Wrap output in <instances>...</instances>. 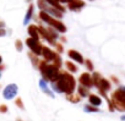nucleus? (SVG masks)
<instances>
[{
  "label": "nucleus",
  "instance_id": "nucleus-30",
  "mask_svg": "<svg viewBox=\"0 0 125 121\" xmlns=\"http://www.w3.org/2000/svg\"><path fill=\"white\" fill-rule=\"evenodd\" d=\"M120 119H121V120H123V121H125V115H123V116H121V117H120Z\"/></svg>",
  "mask_w": 125,
  "mask_h": 121
},
{
  "label": "nucleus",
  "instance_id": "nucleus-24",
  "mask_svg": "<svg viewBox=\"0 0 125 121\" xmlns=\"http://www.w3.org/2000/svg\"><path fill=\"white\" fill-rule=\"evenodd\" d=\"M15 104H16V106H17V108H20L21 110H25V105H23V102H22V99H21V98H17V99H16V102H15Z\"/></svg>",
  "mask_w": 125,
  "mask_h": 121
},
{
  "label": "nucleus",
  "instance_id": "nucleus-15",
  "mask_svg": "<svg viewBox=\"0 0 125 121\" xmlns=\"http://www.w3.org/2000/svg\"><path fill=\"white\" fill-rule=\"evenodd\" d=\"M38 84H39V88L47 94V95H49L50 98H54L55 97V94L50 91V88L48 87V84H47V81L44 80V78H41L39 80V82H38Z\"/></svg>",
  "mask_w": 125,
  "mask_h": 121
},
{
  "label": "nucleus",
  "instance_id": "nucleus-1",
  "mask_svg": "<svg viewBox=\"0 0 125 121\" xmlns=\"http://www.w3.org/2000/svg\"><path fill=\"white\" fill-rule=\"evenodd\" d=\"M52 88L58 93H65V94H73L76 88V81L73 75H70L66 71H60L59 77L55 82H53Z\"/></svg>",
  "mask_w": 125,
  "mask_h": 121
},
{
  "label": "nucleus",
  "instance_id": "nucleus-19",
  "mask_svg": "<svg viewBox=\"0 0 125 121\" xmlns=\"http://www.w3.org/2000/svg\"><path fill=\"white\" fill-rule=\"evenodd\" d=\"M77 92H79V94H80L81 97H88V94H90L88 88H87V87H85V86H81V84L79 86Z\"/></svg>",
  "mask_w": 125,
  "mask_h": 121
},
{
  "label": "nucleus",
  "instance_id": "nucleus-3",
  "mask_svg": "<svg viewBox=\"0 0 125 121\" xmlns=\"http://www.w3.org/2000/svg\"><path fill=\"white\" fill-rule=\"evenodd\" d=\"M39 19H41L43 22H45L49 27L54 28V29H55L56 32H59V33H66V31H68L66 26L62 23L59 19H55V17L50 16L49 14H47V12H44V11H39Z\"/></svg>",
  "mask_w": 125,
  "mask_h": 121
},
{
  "label": "nucleus",
  "instance_id": "nucleus-27",
  "mask_svg": "<svg viewBox=\"0 0 125 121\" xmlns=\"http://www.w3.org/2000/svg\"><path fill=\"white\" fill-rule=\"evenodd\" d=\"M6 36V29L5 28H0V37H5Z\"/></svg>",
  "mask_w": 125,
  "mask_h": 121
},
{
  "label": "nucleus",
  "instance_id": "nucleus-26",
  "mask_svg": "<svg viewBox=\"0 0 125 121\" xmlns=\"http://www.w3.org/2000/svg\"><path fill=\"white\" fill-rule=\"evenodd\" d=\"M8 112V106L5 104H1L0 105V114H6Z\"/></svg>",
  "mask_w": 125,
  "mask_h": 121
},
{
  "label": "nucleus",
  "instance_id": "nucleus-17",
  "mask_svg": "<svg viewBox=\"0 0 125 121\" xmlns=\"http://www.w3.org/2000/svg\"><path fill=\"white\" fill-rule=\"evenodd\" d=\"M27 32H28V36H30V37L36 38V39H39L38 26H36V25H28V27H27Z\"/></svg>",
  "mask_w": 125,
  "mask_h": 121
},
{
  "label": "nucleus",
  "instance_id": "nucleus-14",
  "mask_svg": "<svg viewBox=\"0 0 125 121\" xmlns=\"http://www.w3.org/2000/svg\"><path fill=\"white\" fill-rule=\"evenodd\" d=\"M68 55H69V57H70V59H73L74 61H76V63H79V64H83V63H85V60H83L82 55H81L77 50L70 49V50L68 51Z\"/></svg>",
  "mask_w": 125,
  "mask_h": 121
},
{
  "label": "nucleus",
  "instance_id": "nucleus-25",
  "mask_svg": "<svg viewBox=\"0 0 125 121\" xmlns=\"http://www.w3.org/2000/svg\"><path fill=\"white\" fill-rule=\"evenodd\" d=\"M85 64H86V67L88 69V71H93V64H92V61L91 60H85Z\"/></svg>",
  "mask_w": 125,
  "mask_h": 121
},
{
  "label": "nucleus",
  "instance_id": "nucleus-18",
  "mask_svg": "<svg viewBox=\"0 0 125 121\" xmlns=\"http://www.w3.org/2000/svg\"><path fill=\"white\" fill-rule=\"evenodd\" d=\"M88 102L91 105H94V106H99L102 104V99L101 97L96 95V94H90L88 95Z\"/></svg>",
  "mask_w": 125,
  "mask_h": 121
},
{
  "label": "nucleus",
  "instance_id": "nucleus-23",
  "mask_svg": "<svg viewBox=\"0 0 125 121\" xmlns=\"http://www.w3.org/2000/svg\"><path fill=\"white\" fill-rule=\"evenodd\" d=\"M15 48H16L17 51H22V49H23V44H22V42H21L20 39H16V40H15Z\"/></svg>",
  "mask_w": 125,
  "mask_h": 121
},
{
  "label": "nucleus",
  "instance_id": "nucleus-28",
  "mask_svg": "<svg viewBox=\"0 0 125 121\" xmlns=\"http://www.w3.org/2000/svg\"><path fill=\"white\" fill-rule=\"evenodd\" d=\"M0 28H5V22L4 21H0Z\"/></svg>",
  "mask_w": 125,
  "mask_h": 121
},
{
  "label": "nucleus",
  "instance_id": "nucleus-10",
  "mask_svg": "<svg viewBox=\"0 0 125 121\" xmlns=\"http://www.w3.org/2000/svg\"><path fill=\"white\" fill-rule=\"evenodd\" d=\"M86 6V3L83 0H69L68 1V9L74 12H79Z\"/></svg>",
  "mask_w": 125,
  "mask_h": 121
},
{
  "label": "nucleus",
  "instance_id": "nucleus-33",
  "mask_svg": "<svg viewBox=\"0 0 125 121\" xmlns=\"http://www.w3.org/2000/svg\"><path fill=\"white\" fill-rule=\"evenodd\" d=\"M0 78H1V72H0Z\"/></svg>",
  "mask_w": 125,
  "mask_h": 121
},
{
  "label": "nucleus",
  "instance_id": "nucleus-2",
  "mask_svg": "<svg viewBox=\"0 0 125 121\" xmlns=\"http://www.w3.org/2000/svg\"><path fill=\"white\" fill-rule=\"evenodd\" d=\"M38 69L43 76V78L45 81H50V82H55L59 77V67H56L54 64H49L47 63L45 60H43V61H39L38 64Z\"/></svg>",
  "mask_w": 125,
  "mask_h": 121
},
{
  "label": "nucleus",
  "instance_id": "nucleus-11",
  "mask_svg": "<svg viewBox=\"0 0 125 121\" xmlns=\"http://www.w3.org/2000/svg\"><path fill=\"white\" fill-rule=\"evenodd\" d=\"M42 55L44 57V60L47 63H54L55 61V59L59 56L55 51H53L52 49H49L48 47H43L42 49Z\"/></svg>",
  "mask_w": 125,
  "mask_h": 121
},
{
  "label": "nucleus",
  "instance_id": "nucleus-5",
  "mask_svg": "<svg viewBox=\"0 0 125 121\" xmlns=\"http://www.w3.org/2000/svg\"><path fill=\"white\" fill-rule=\"evenodd\" d=\"M92 81H93V86H96V87L98 88L99 93H101L104 98H108L105 93H107V92L110 89V87H112L110 82H109L107 78L101 77V74H99V72H93V75H92Z\"/></svg>",
  "mask_w": 125,
  "mask_h": 121
},
{
  "label": "nucleus",
  "instance_id": "nucleus-31",
  "mask_svg": "<svg viewBox=\"0 0 125 121\" xmlns=\"http://www.w3.org/2000/svg\"><path fill=\"white\" fill-rule=\"evenodd\" d=\"M1 63H3V56L0 55V64H1Z\"/></svg>",
  "mask_w": 125,
  "mask_h": 121
},
{
  "label": "nucleus",
  "instance_id": "nucleus-13",
  "mask_svg": "<svg viewBox=\"0 0 125 121\" xmlns=\"http://www.w3.org/2000/svg\"><path fill=\"white\" fill-rule=\"evenodd\" d=\"M45 1H47L49 5L54 6L55 9H58L59 11H61L62 14H64L66 9H65L64 6H62V4H68L69 0H45Z\"/></svg>",
  "mask_w": 125,
  "mask_h": 121
},
{
  "label": "nucleus",
  "instance_id": "nucleus-32",
  "mask_svg": "<svg viewBox=\"0 0 125 121\" xmlns=\"http://www.w3.org/2000/svg\"><path fill=\"white\" fill-rule=\"evenodd\" d=\"M16 121H23V120H21V119H19V117H17V119H16Z\"/></svg>",
  "mask_w": 125,
  "mask_h": 121
},
{
  "label": "nucleus",
  "instance_id": "nucleus-20",
  "mask_svg": "<svg viewBox=\"0 0 125 121\" xmlns=\"http://www.w3.org/2000/svg\"><path fill=\"white\" fill-rule=\"evenodd\" d=\"M83 110L87 111V112H98V111H99L98 106H94V105H91V104L85 105V106H83Z\"/></svg>",
  "mask_w": 125,
  "mask_h": 121
},
{
  "label": "nucleus",
  "instance_id": "nucleus-7",
  "mask_svg": "<svg viewBox=\"0 0 125 121\" xmlns=\"http://www.w3.org/2000/svg\"><path fill=\"white\" fill-rule=\"evenodd\" d=\"M37 5H38V8L41 9V11H44V12L49 14L50 16H53V17H55V19H61L62 15H64L61 11H59L58 9H55L54 6L49 5L45 0H37Z\"/></svg>",
  "mask_w": 125,
  "mask_h": 121
},
{
  "label": "nucleus",
  "instance_id": "nucleus-34",
  "mask_svg": "<svg viewBox=\"0 0 125 121\" xmlns=\"http://www.w3.org/2000/svg\"><path fill=\"white\" fill-rule=\"evenodd\" d=\"M88 1H94V0H88Z\"/></svg>",
  "mask_w": 125,
  "mask_h": 121
},
{
  "label": "nucleus",
  "instance_id": "nucleus-12",
  "mask_svg": "<svg viewBox=\"0 0 125 121\" xmlns=\"http://www.w3.org/2000/svg\"><path fill=\"white\" fill-rule=\"evenodd\" d=\"M79 82L81 86H85L87 88H91L93 86V81H92V76L88 74V72H83L81 74L80 78H79Z\"/></svg>",
  "mask_w": 125,
  "mask_h": 121
},
{
  "label": "nucleus",
  "instance_id": "nucleus-8",
  "mask_svg": "<svg viewBox=\"0 0 125 121\" xmlns=\"http://www.w3.org/2000/svg\"><path fill=\"white\" fill-rule=\"evenodd\" d=\"M26 45L28 47V49L37 56L42 55V49H43V45L41 44L39 39H36V38H32V37H28L26 39Z\"/></svg>",
  "mask_w": 125,
  "mask_h": 121
},
{
  "label": "nucleus",
  "instance_id": "nucleus-6",
  "mask_svg": "<svg viewBox=\"0 0 125 121\" xmlns=\"http://www.w3.org/2000/svg\"><path fill=\"white\" fill-rule=\"evenodd\" d=\"M38 32H39V37H42L43 39H45L48 43H50L52 45H55L56 44L55 39L59 37V32H56L54 28H52V27L44 28V27L39 26L38 27Z\"/></svg>",
  "mask_w": 125,
  "mask_h": 121
},
{
  "label": "nucleus",
  "instance_id": "nucleus-22",
  "mask_svg": "<svg viewBox=\"0 0 125 121\" xmlns=\"http://www.w3.org/2000/svg\"><path fill=\"white\" fill-rule=\"evenodd\" d=\"M66 99L70 100V102H73V103L80 102V97H79V95H74V94H68V95H66Z\"/></svg>",
  "mask_w": 125,
  "mask_h": 121
},
{
  "label": "nucleus",
  "instance_id": "nucleus-21",
  "mask_svg": "<svg viewBox=\"0 0 125 121\" xmlns=\"http://www.w3.org/2000/svg\"><path fill=\"white\" fill-rule=\"evenodd\" d=\"M65 65H66L68 71H70V72H77V66H76L74 63H71V61H66Z\"/></svg>",
  "mask_w": 125,
  "mask_h": 121
},
{
  "label": "nucleus",
  "instance_id": "nucleus-16",
  "mask_svg": "<svg viewBox=\"0 0 125 121\" xmlns=\"http://www.w3.org/2000/svg\"><path fill=\"white\" fill-rule=\"evenodd\" d=\"M33 12H34V5L30 4V6H28V9H27V12H26V15H25V19H23V25H25V26H28V25H30V21L32 20Z\"/></svg>",
  "mask_w": 125,
  "mask_h": 121
},
{
  "label": "nucleus",
  "instance_id": "nucleus-9",
  "mask_svg": "<svg viewBox=\"0 0 125 121\" xmlns=\"http://www.w3.org/2000/svg\"><path fill=\"white\" fill-rule=\"evenodd\" d=\"M17 91H19L17 84L10 83V84H8V86L4 88V91H3V97H4L6 100L14 99V98L17 95Z\"/></svg>",
  "mask_w": 125,
  "mask_h": 121
},
{
  "label": "nucleus",
  "instance_id": "nucleus-4",
  "mask_svg": "<svg viewBox=\"0 0 125 121\" xmlns=\"http://www.w3.org/2000/svg\"><path fill=\"white\" fill-rule=\"evenodd\" d=\"M110 102L114 106V109L119 111H125V87L116 88L110 98Z\"/></svg>",
  "mask_w": 125,
  "mask_h": 121
},
{
  "label": "nucleus",
  "instance_id": "nucleus-29",
  "mask_svg": "<svg viewBox=\"0 0 125 121\" xmlns=\"http://www.w3.org/2000/svg\"><path fill=\"white\" fill-rule=\"evenodd\" d=\"M32 1H33V0H26V3H28V4H31Z\"/></svg>",
  "mask_w": 125,
  "mask_h": 121
}]
</instances>
